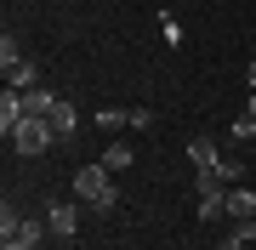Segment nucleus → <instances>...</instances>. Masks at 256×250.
Wrapping results in <instances>:
<instances>
[{
  "instance_id": "1a4fd4ad",
  "label": "nucleus",
  "mask_w": 256,
  "mask_h": 250,
  "mask_svg": "<svg viewBox=\"0 0 256 250\" xmlns=\"http://www.w3.org/2000/svg\"><path fill=\"white\" fill-rule=\"evenodd\" d=\"M228 216H234V222H239V216H256V194H250L245 182L228 188Z\"/></svg>"
},
{
  "instance_id": "f8f14e48",
  "label": "nucleus",
  "mask_w": 256,
  "mask_h": 250,
  "mask_svg": "<svg viewBox=\"0 0 256 250\" xmlns=\"http://www.w3.org/2000/svg\"><path fill=\"white\" fill-rule=\"evenodd\" d=\"M23 63V46H18V34H0V68H18Z\"/></svg>"
},
{
  "instance_id": "6e6552de",
  "label": "nucleus",
  "mask_w": 256,
  "mask_h": 250,
  "mask_svg": "<svg viewBox=\"0 0 256 250\" xmlns=\"http://www.w3.org/2000/svg\"><path fill=\"white\" fill-rule=\"evenodd\" d=\"M194 194L200 199H228V182H222L216 171H194Z\"/></svg>"
},
{
  "instance_id": "20e7f679",
  "label": "nucleus",
  "mask_w": 256,
  "mask_h": 250,
  "mask_svg": "<svg viewBox=\"0 0 256 250\" xmlns=\"http://www.w3.org/2000/svg\"><path fill=\"white\" fill-rule=\"evenodd\" d=\"M52 137L57 142H74V137H80V114H74L68 97H57V108H52Z\"/></svg>"
},
{
  "instance_id": "f03ea898",
  "label": "nucleus",
  "mask_w": 256,
  "mask_h": 250,
  "mask_svg": "<svg viewBox=\"0 0 256 250\" xmlns=\"http://www.w3.org/2000/svg\"><path fill=\"white\" fill-rule=\"evenodd\" d=\"M74 194H80V205H92V211H114V171H102V165H86V171H74Z\"/></svg>"
},
{
  "instance_id": "7ed1b4c3",
  "label": "nucleus",
  "mask_w": 256,
  "mask_h": 250,
  "mask_svg": "<svg viewBox=\"0 0 256 250\" xmlns=\"http://www.w3.org/2000/svg\"><path fill=\"white\" fill-rule=\"evenodd\" d=\"M52 142H57V137H52V120H40V114H28V120L12 125V148L28 154V159H34V154H46Z\"/></svg>"
},
{
  "instance_id": "9d476101",
  "label": "nucleus",
  "mask_w": 256,
  "mask_h": 250,
  "mask_svg": "<svg viewBox=\"0 0 256 250\" xmlns=\"http://www.w3.org/2000/svg\"><path fill=\"white\" fill-rule=\"evenodd\" d=\"M34 80H40V68L28 63V57H23L18 68H6V85H12V91H34Z\"/></svg>"
},
{
  "instance_id": "dca6fc26",
  "label": "nucleus",
  "mask_w": 256,
  "mask_h": 250,
  "mask_svg": "<svg viewBox=\"0 0 256 250\" xmlns=\"http://www.w3.org/2000/svg\"><path fill=\"white\" fill-rule=\"evenodd\" d=\"M148 125H154L148 108H126V131H148Z\"/></svg>"
},
{
  "instance_id": "2eb2a0df",
  "label": "nucleus",
  "mask_w": 256,
  "mask_h": 250,
  "mask_svg": "<svg viewBox=\"0 0 256 250\" xmlns=\"http://www.w3.org/2000/svg\"><path fill=\"white\" fill-rule=\"evenodd\" d=\"M97 125H102V131H126V108H102Z\"/></svg>"
},
{
  "instance_id": "4468645a",
  "label": "nucleus",
  "mask_w": 256,
  "mask_h": 250,
  "mask_svg": "<svg viewBox=\"0 0 256 250\" xmlns=\"http://www.w3.org/2000/svg\"><path fill=\"white\" fill-rule=\"evenodd\" d=\"M160 34H165V46H176V40H182V23H176L171 11H160Z\"/></svg>"
},
{
  "instance_id": "423d86ee",
  "label": "nucleus",
  "mask_w": 256,
  "mask_h": 250,
  "mask_svg": "<svg viewBox=\"0 0 256 250\" xmlns=\"http://www.w3.org/2000/svg\"><path fill=\"white\" fill-rule=\"evenodd\" d=\"M46 222H52L57 239H74V233H80V205H52V211H46Z\"/></svg>"
},
{
  "instance_id": "9b49d317",
  "label": "nucleus",
  "mask_w": 256,
  "mask_h": 250,
  "mask_svg": "<svg viewBox=\"0 0 256 250\" xmlns=\"http://www.w3.org/2000/svg\"><path fill=\"white\" fill-rule=\"evenodd\" d=\"M131 159H137V154H131V142H114V148H102V171H126Z\"/></svg>"
},
{
  "instance_id": "f257e3e1",
  "label": "nucleus",
  "mask_w": 256,
  "mask_h": 250,
  "mask_svg": "<svg viewBox=\"0 0 256 250\" xmlns=\"http://www.w3.org/2000/svg\"><path fill=\"white\" fill-rule=\"evenodd\" d=\"M46 233H52V222H34V216H18V211L0 216V250H40Z\"/></svg>"
},
{
  "instance_id": "a211bd4d",
  "label": "nucleus",
  "mask_w": 256,
  "mask_h": 250,
  "mask_svg": "<svg viewBox=\"0 0 256 250\" xmlns=\"http://www.w3.org/2000/svg\"><path fill=\"white\" fill-rule=\"evenodd\" d=\"M239 245H245V239H239V233H228V239H222L216 250H239Z\"/></svg>"
},
{
  "instance_id": "ddd939ff",
  "label": "nucleus",
  "mask_w": 256,
  "mask_h": 250,
  "mask_svg": "<svg viewBox=\"0 0 256 250\" xmlns=\"http://www.w3.org/2000/svg\"><path fill=\"white\" fill-rule=\"evenodd\" d=\"M228 137L234 142H256V114H239V120L228 125Z\"/></svg>"
},
{
  "instance_id": "6ab92c4d",
  "label": "nucleus",
  "mask_w": 256,
  "mask_h": 250,
  "mask_svg": "<svg viewBox=\"0 0 256 250\" xmlns=\"http://www.w3.org/2000/svg\"><path fill=\"white\" fill-rule=\"evenodd\" d=\"M245 80H250V91H256V57H250V68H245Z\"/></svg>"
},
{
  "instance_id": "0eeeda50",
  "label": "nucleus",
  "mask_w": 256,
  "mask_h": 250,
  "mask_svg": "<svg viewBox=\"0 0 256 250\" xmlns=\"http://www.w3.org/2000/svg\"><path fill=\"white\" fill-rule=\"evenodd\" d=\"M188 159H194V171H216V165H222V148H216L210 137H194V142H188Z\"/></svg>"
},
{
  "instance_id": "f3484780",
  "label": "nucleus",
  "mask_w": 256,
  "mask_h": 250,
  "mask_svg": "<svg viewBox=\"0 0 256 250\" xmlns=\"http://www.w3.org/2000/svg\"><path fill=\"white\" fill-rule=\"evenodd\" d=\"M216 176H222V182H228V188H239V159H228V154H222V165H216Z\"/></svg>"
},
{
  "instance_id": "39448f33",
  "label": "nucleus",
  "mask_w": 256,
  "mask_h": 250,
  "mask_svg": "<svg viewBox=\"0 0 256 250\" xmlns=\"http://www.w3.org/2000/svg\"><path fill=\"white\" fill-rule=\"evenodd\" d=\"M18 120H28V97L6 85V91H0V131L12 137V125H18Z\"/></svg>"
},
{
  "instance_id": "aec40b11",
  "label": "nucleus",
  "mask_w": 256,
  "mask_h": 250,
  "mask_svg": "<svg viewBox=\"0 0 256 250\" xmlns=\"http://www.w3.org/2000/svg\"><path fill=\"white\" fill-rule=\"evenodd\" d=\"M245 114H256V91H250V108H245Z\"/></svg>"
},
{
  "instance_id": "412c9836",
  "label": "nucleus",
  "mask_w": 256,
  "mask_h": 250,
  "mask_svg": "<svg viewBox=\"0 0 256 250\" xmlns=\"http://www.w3.org/2000/svg\"><path fill=\"white\" fill-rule=\"evenodd\" d=\"M250 245H256V239H250Z\"/></svg>"
}]
</instances>
